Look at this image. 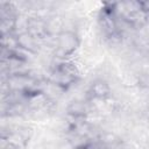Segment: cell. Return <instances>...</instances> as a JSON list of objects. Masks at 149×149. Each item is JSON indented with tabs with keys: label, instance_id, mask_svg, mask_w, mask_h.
Segmentation results:
<instances>
[{
	"label": "cell",
	"instance_id": "1",
	"mask_svg": "<svg viewBox=\"0 0 149 149\" xmlns=\"http://www.w3.org/2000/svg\"><path fill=\"white\" fill-rule=\"evenodd\" d=\"M77 47V38L76 35L71 31H65L59 34L58 37V49L64 54H69L71 51H73Z\"/></svg>",
	"mask_w": 149,
	"mask_h": 149
},
{
	"label": "cell",
	"instance_id": "2",
	"mask_svg": "<svg viewBox=\"0 0 149 149\" xmlns=\"http://www.w3.org/2000/svg\"><path fill=\"white\" fill-rule=\"evenodd\" d=\"M92 91H93V94L95 97L102 98V97H105L109 92V88H108V86H107L106 83H104V81H97V83L93 84Z\"/></svg>",
	"mask_w": 149,
	"mask_h": 149
},
{
	"label": "cell",
	"instance_id": "3",
	"mask_svg": "<svg viewBox=\"0 0 149 149\" xmlns=\"http://www.w3.org/2000/svg\"><path fill=\"white\" fill-rule=\"evenodd\" d=\"M146 115H147V118L149 119V106H148L147 109H146Z\"/></svg>",
	"mask_w": 149,
	"mask_h": 149
}]
</instances>
